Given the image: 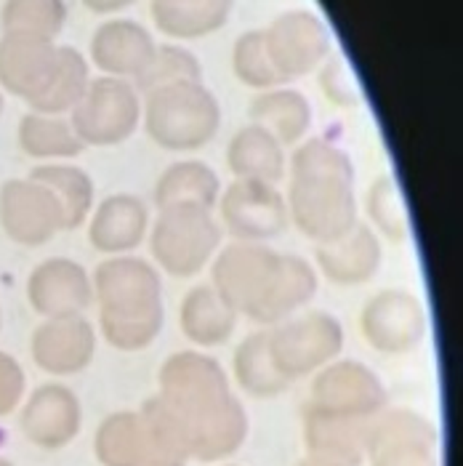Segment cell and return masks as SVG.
<instances>
[{"label":"cell","instance_id":"1","mask_svg":"<svg viewBox=\"0 0 463 466\" xmlns=\"http://www.w3.org/2000/svg\"><path fill=\"white\" fill-rule=\"evenodd\" d=\"M176 437L189 461L214 464L248 440V413L218 360L197 350L174 352L157 373V395L144 402Z\"/></svg>","mask_w":463,"mask_h":466},{"label":"cell","instance_id":"2","mask_svg":"<svg viewBox=\"0 0 463 466\" xmlns=\"http://www.w3.org/2000/svg\"><path fill=\"white\" fill-rule=\"evenodd\" d=\"M287 218L312 243L325 246L344 238L357 221L355 163L327 139H307L287 163Z\"/></svg>","mask_w":463,"mask_h":466},{"label":"cell","instance_id":"3","mask_svg":"<svg viewBox=\"0 0 463 466\" xmlns=\"http://www.w3.org/2000/svg\"><path fill=\"white\" fill-rule=\"evenodd\" d=\"M94 301L99 328L112 350L142 352L163 330V280L152 261L109 256L94 269Z\"/></svg>","mask_w":463,"mask_h":466},{"label":"cell","instance_id":"4","mask_svg":"<svg viewBox=\"0 0 463 466\" xmlns=\"http://www.w3.org/2000/svg\"><path fill=\"white\" fill-rule=\"evenodd\" d=\"M146 137L168 152H195L221 128V105L203 80L174 83L142 94Z\"/></svg>","mask_w":463,"mask_h":466},{"label":"cell","instance_id":"5","mask_svg":"<svg viewBox=\"0 0 463 466\" xmlns=\"http://www.w3.org/2000/svg\"><path fill=\"white\" fill-rule=\"evenodd\" d=\"M149 235L152 261L171 278L200 275L221 248L224 229L211 208L171 206L160 208Z\"/></svg>","mask_w":463,"mask_h":466},{"label":"cell","instance_id":"6","mask_svg":"<svg viewBox=\"0 0 463 466\" xmlns=\"http://www.w3.org/2000/svg\"><path fill=\"white\" fill-rule=\"evenodd\" d=\"M94 453L102 466H186L168 427L149 410H117L99 424Z\"/></svg>","mask_w":463,"mask_h":466},{"label":"cell","instance_id":"7","mask_svg":"<svg viewBox=\"0 0 463 466\" xmlns=\"http://www.w3.org/2000/svg\"><path fill=\"white\" fill-rule=\"evenodd\" d=\"M283 269V253L264 243H229L211 261V286L243 318L256 320Z\"/></svg>","mask_w":463,"mask_h":466},{"label":"cell","instance_id":"8","mask_svg":"<svg viewBox=\"0 0 463 466\" xmlns=\"http://www.w3.org/2000/svg\"><path fill=\"white\" fill-rule=\"evenodd\" d=\"M142 123V94L123 77H91L72 109V131L86 147H115L131 139Z\"/></svg>","mask_w":463,"mask_h":466},{"label":"cell","instance_id":"9","mask_svg":"<svg viewBox=\"0 0 463 466\" xmlns=\"http://www.w3.org/2000/svg\"><path fill=\"white\" fill-rule=\"evenodd\" d=\"M269 355L287 381L330 365L344 350V325L327 312H301L267 328Z\"/></svg>","mask_w":463,"mask_h":466},{"label":"cell","instance_id":"10","mask_svg":"<svg viewBox=\"0 0 463 466\" xmlns=\"http://www.w3.org/2000/svg\"><path fill=\"white\" fill-rule=\"evenodd\" d=\"M304 408L327 416L370 421L389 408V395L384 381L359 360H333L317 370Z\"/></svg>","mask_w":463,"mask_h":466},{"label":"cell","instance_id":"11","mask_svg":"<svg viewBox=\"0 0 463 466\" xmlns=\"http://www.w3.org/2000/svg\"><path fill=\"white\" fill-rule=\"evenodd\" d=\"M218 224L235 243H269L287 229L286 195L275 184L235 179L218 195Z\"/></svg>","mask_w":463,"mask_h":466},{"label":"cell","instance_id":"12","mask_svg":"<svg viewBox=\"0 0 463 466\" xmlns=\"http://www.w3.org/2000/svg\"><path fill=\"white\" fill-rule=\"evenodd\" d=\"M370 466H439V431L410 408L381 410L367 434Z\"/></svg>","mask_w":463,"mask_h":466},{"label":"cell","instance_id":"13","mask_svg":"<svg viewBox=\"0 0 463 466\" xmlns=\"http://www.w3.org/2000/svg\"><path fill=\"white\" fill-rule=\"evenodd\" d=\"M261 35L272 67L283 77V83L322 67L333 48L327 25L307 8H293L275 16L269 27L261 30Z\"/></svg>","mask_w":463,"mask_h":466},{"label":"cell","instance_id":"14","mask_svg":"<svg viewBox=\"0 0 463 466\" xmlns=\"http://www.w3.org/2000/svg\"><path fill=\"white\" fill-rule=\"evenodd\" d=\"M359 330L376 352L405 355L427 336V309L421 299L408 290H381L365 304Z\"/></svg>","mask_w":463,"mask_h":466},{"label":"cell","instance_id":"15","mask_svg":"<svg viewBox=\"0 0 463 466\" xmlns=\"http://www.w3.org/2000/svg\"><path fill=\"white\" fill-rule=\"evenodd\" d=\"M0 216L5 229L19 243L40 246L65 229V211L56 195L40 181H11L3 189Z\"/></svg>","mask_w":463,"mask_h":466},{"label":"cell","instance_id":"16","mask_svg":"<svg viewBox=\"0 0 463 466\" xmlns=\"http://www.w3.org/2000/svg\"><path fill=\"white\" fill-rule=\"evenodd\" d=\"M30 301L48 320L83 315L94 304V283L83 264L72 258H51L30 278Z\"/></svg>","mask_w":463,"mask_h":466},{"label":"cell","instance_id":"17","mask_svg":"<svg viewBox=\"0 0 463 466\" xmlns=\"http://www.w3.org/2000/svg\"><path fill=\"white\" fill-rule=\"evenodd\" d=\"M157 43L152 33L134 19H107L91 35V62L109 77L136 80L149 65Z\"/></svg>","mask_w":463,"mask_h":466},{"label":"cell","instance_id":"18","mask_svg":"<svg viewBox=\"0 0 463 466\" xmlns=\"http://www.w3.org/2000/svg\"><path fill=\"white\" fill-rule=\"evenodd\" d=\"M80 400L65 384H43L22 410L25 437L43 451H59L70 445L80 431Z\"/></svg>","mask_w":463,"mask_h":466},{"label":"cell","instance_id":"19","mask_svg":"<svg viewBox=\"0 0 463 466\" xmlns=\"http://www.w3.org/2000/svg\"><path fill=\"white\" fill-rule=\"evenodd\" d=\"M35 362L54 376H75L96 358V330L83 315L56 318L35 330Z\"/></svg>","mask_w":463,"mask_h":466},{"label":"cell","instance_id":"20","mask_svg":"<svg viewBox=\"0 0 463 466\" xmlns=\"http://www.w3.org/2000/svg\"><path fill=\"white\" fill-rule=\"evenodd\" d=\"M149 232V211L131 192L105 198L88 216V243L105 256H128Z\"/></svg>","mask_w":463,"mask_h":466},{"label":"cell","instance_id":"21","mask_svg":"<svg viewBox=\"0 0 463 466\" xmlns=\"http://www.w3.org/2000/svg\"><path fill=\"white\" fill-rule=\"evenodd\" d=\"M59 46L48 37L5 33L0 37V86L33 102L56 67Z\"/></svg>","mask_w":463,"mask_h":466},{"label":"cell","instance_id":"22","mask_svg":"<svg viewBox=\"0 0 463 466\" xmlns=\"http://www.w3.org/2000/svg\"><path fill=\"white\" fill-rule=\"evenodd\" d=\"M315 258H317V269L322 272V278H327V283L338 288H355L376 278L384 261V248H381L378 235L367 224L357 221L344 238L317 246Z\"/></svg>","mask_w":463,"mask_h":466},{"label":"cell","instance_id":"23","mask_svg":"<svg viewBox=\"0 0 463 466\" xmlns=\"http://www.w3.org/2000/svg\"><path fill=\"white\" fill-rule=\"evenodd\" d=\"M301 421H304V445L309 456L341 466L365 464L367 434H370L373 419L370 421L341 419V416H327V413L304 408Z\"/></svg>","mask_w":463,"mask_h":466},{"label":"cell","instance_id":"24","mask_svg":"<svg viewBox=\"0 0 463 466\" xmlns=\"http://www.w3.org/2000/svg\"><path fill=\"white\" fill-rule=\"evenodd\" d=\"M226 166L235 179L280 184L287 174L286 147L277 142L267 128L250 123L235 131L226 144Z\"/></svg>","mask_w":463,"mask_h":466},{"label":"cell","instance_id":"25","mask_svg":"<svg viewBox=\"0 0 463 466\" xmlns=\"http://www.w3.org/2000/svg\"><path fill=\"white\" fill-rule=\"evenodd\" d=\"M240 315L216 293L211 283L195 286L181 301L178 325L186 341L197 347H221L232 339Z\"/></svg>","mask_w":463,"mask_h":466},{"label":"cell","instance_id":"26","mask_svg":"<svg viewBox=\"0 0 463 466\" xmlns=\"http://www.w3.org/2000/svg\"><path fill=\"white\" fill-rule=\"evenodd\" d=\"M235 0H152L149 16L163 35L195 40L221 30Z\"/></svg>","mask_w":463,"mask_h":466},{"label":"cell","instance_id":"27","mask_svg":"<svg viewBox=\"0 0 463 466\" xmlns=\"http://www.w3.org/2000/svg\"><path fill=\"white\" fill-rule=\"evenodd\" d=\"M250 120L267 128L283 147L304 142L312 128V105L296 88H267L250 102Z\"/></svg>","mask_w":463,"mask_h":466},{"label":"cell","instance_id":"28","mask_svg":"<svg viewBox=\"0 0 463 466\" xmlns=\"http://www.w3.org/2000/svg\"><path fill=\"white\" fill-rule=\"evenodd\" d=\"M218 195H221L218 174L203 160H178L168 166L152 187V203L157 211L184 203L214 211Z\"/></svg>","mask_w":463,"mask_h":466},{"label":"cell","instance_id":"29","mask_svg":"<svg viewBox=\"0 0 463 466\" xmlns=\"http://www.w3.org/2000/svg\"><path fill=\"white\" fill-rule=\"evenodd\" d=\"M315 293H317V269L296 253H283L280 278L253 323L264 328L283 323L287 318L298 315L315 299Z\"/></svg>","mask_w":463,"mask_h":466},{"label":"cell","instance_id":"30","mask_svg":"<svg viewBox=\"0 0 463 466\" xmlns=\"http://www.w3.org/2000/svg\"><path fill=\"white\" fill-rule=\"evenodd\" d=\"M232 373L237 387L256 400H275L286 395L290 387V381L277 370L275 360L269 355L267 328L250 333L237 344L232 358Z\"/></svg>","mask_w":463,"mask_h":466},{"label":"cell","instance_id":"31","mask_svg":"<svg viewBox=\"0 0 463 466\" xmlns=\"http://www.w3.org/2000/svg\"><path fill=\"white\" fill-rule=\"evenodd\" d=\"M91 83V65L88 59L72 48V46H59L56 54V67L48 77L45 88L30 102V107L43 115H65L72 112L75 105L83 99L86 88Z\"/></svg>","mask_w":463,"mask_h":466},{"label":"cell","instance_id":"32","mask_svg":"<svg viewBox=\"0 0 463 466\" xmlns=\"http://www.w3.org/2000/svg\"><path fill=\"white\" fill-rule=\"evenodd\" d=\"M33 179L48 187L62 211H65V229H75L88 221L94 211V181L77 166H40L33 171Z\"/></svg>","mask_w":463,"mask_h":466},{"label":"cell","instance_id":"33","mask_svg":"<svg viewBox=\"0 0 463 466\" xmlns=\"http://www.w3.org/2000/svg\"><path fill=\"white\" fill-rule=\"evenodd\" d=\"M365 214L370 218V229L392 243H408L410 240V218L402 200V189L394 181L392 174L376 177L365 192Z\"/></svg>","mask_w":463,"mask_h":466},{"label":"cell","instance_id":"34","mask_svg":"<svg viewBox=\"0 0 463 466\" xmlns=\"http://www.w3.org/2000/svg\"><path fill=\"white\" fill-rule=\"evenodd\" d=\"M19 142L33 157H77L86 149L67 120L43 112H30L22 117Z\"/></svg>","mask_w":463,"mask_h":466},{"label":"cell","instance_id":"35","mask_svg":"<svg viewBox=\"0 0 463 466\" xmlns=\"http://www.w3.org/2000/svg\"><path fill=\"white\" fill-rule=\"evenodd\" d=\"M67 22L65 0H5L0 11V25L5 33L54 37L62 33Z\"/></svg>","mask_w":463,"mask_h":466},{"label":"cell","instance_id":"36","mask_svg":"<svg viewBox=\"0 0 463 466\" xmlns=\"http://www.w3.org/2000/svg\"><path fill=\"white\" fill-rule=\"evenodd\" d=\"M189 80H203V67L200 59L176 43H160L149 59V65L134 80V86L139 88V94H149L155 88L163 86H174V83H189Z\"/></svg>","mask_w":463,"mask_h":466},{"label":"cell","instance_id":"37","mask_svg":"<svg viewBox=\"0 0 463 466\" xmlns=\"http://www.w3.org/2000/svg\"><path fill=\"white\" fill-rule=\"evenodd\" d=\"M232 70H235V77L240 83H246L248 88H256V91H267V88L283 86V77L272 67V59L267 54L261 30H248V33H243L235 40Z\"/></svg>","mask_w":463,"mask_h":466},{"label":"cell","instance_id":"38","mask_svg":"<svg viewBox=\"0 0 463 466\" xmlns=\"http://www.w3.org/2000/svg\"><path fill=\"white\" fill-rule=\"evenodd\" d=\"M322 96L336 107L355 109L362 105V91L344 56H327L320 67Z\"/></svg>","mask_w":463,"mask_h":466},{"label":"cell","instance_id":"39","mask_svg":"<svg viewBox=\"0 0 463 466\" xmlns=\"http://www.w3.org/2000/svg\"><path fill=\"white\" fill-rule=\"evenodd\" d=\"M22 390H25V376L19 365L11 358L0 355V416L16 408V402L22 400Z\"/></svg>","mask_w":463,"mask_h":466},{"label":"cell","instance_id":"40","mask_svg":"<svg viewBox=\"0 0 463 466\" xmlns=\"http://www.w3.org/2000/svg\"><path fill=\"white\" fill-rule=\"evenodd\" d=\"M134 3H136V0H83V5H86L88 11L102 14V16L117 14V11H123V8H128V5H134Z\"/></svg>","mask_w":463,"mask_h":466},{"label":"cell","instance_id":"41","mask_svg":"<svg viewBox=\"0 0 463 466\" xmlns=\"http://www.w3.org/2000/svg\"><path fill=\"white\" fill-rule=\"evenodd\" d=\"M298 466H341V464L325 461V459H317V456H307L304 461H298Z\"/></svg>","mask_w":463,"mask_h":466},{"label":"cell","instance_id":"42","mask_svg":"<svg viewBox=\"0 0 463 466\" xmlns=\"http://www.w3.org/2000/svg\"><path fill=\"white\" fill-rule=\"evenodd\" d=\"M0 466H11V464H8V461H3V459H0Z\"/></svg>","mask_w":463,"mask_h":466},{"label":"cell","instance_id":"43","mask_svg":"<svg viewBox=\"0 0 463 466\" xmlns=\"http://www.w3.org/2000/svg\"><path fill=\"white\" fill-rule=\"evenodd\" d=\"M0 109H3V96H0Z\"/></svg>","mask_w":463,"mask_h":466},{"label":"cell","instance_id":"44","mask_svg":"<svg viewBox=\"0 0 463 466\" xmlns=\"http://www.w3.org/2000/svg\"><path fill=\"white\" fill-rule=\"evenodd\" d=\"M226 466H237V464H226Z\"/></svg>","mask_w":463,"mask_h":466}]
</instances>
